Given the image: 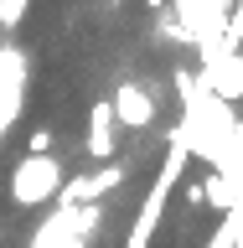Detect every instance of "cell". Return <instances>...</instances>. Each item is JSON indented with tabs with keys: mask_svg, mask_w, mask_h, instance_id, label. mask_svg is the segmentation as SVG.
Masks as SVG:
<instances>
[{
	"mask_svg": "<svg viewBox=\"0 0 243 248\" xmlns=\"http://www.w3.org/2000/svg\"><path fill=\"white\" fill-rule=\"evenodd\" d=\"M186 160H192V119H181V129L171 135L166 160H161L150 191L140 202V217H135V228H130V238H124V248H150V238H155V228H161V217H166V202H171V191H176V181H181Z\"/></svg>",
	"mask_w": 243,
	"mask_h": 248,
	"instance_id": "cell-1",
	"label": "cell"
},
{
	"mask_svg": "<svg viewBox=\"0 0 243 248\" xmlns=\"http://www.w3.org/2000/svg\"><path fill=\"white\" fill-rule=\"evenodd\" d=\"M202 93H212L217 104H228V108L238 104V98H243V52H238V57H228V62H223V67L212 73V83H207Z\"/></svg>",
	"mask_w": 243,
	"mask_h": 248,
	"instance_id": "cell-6",
	"label": "cell"
},
{
	"mask_svg": "<svg viewBox=\"0 0 243 248\" xmlns=\"http://www.w3.org/2000/svg\"><path fill=\"white\" fill-rule=\"evenodd\" d=\"M109 108H114V124H124V129H150L155 124V93L140 78H124L109 98Z\"/></svg>",
	"mask_w": 243,
	"mask_h": 248,
	"instance_id": "cell-4",
	"label": "cell"
},
{
	"mask_svg": "<svg viewBox=\"0 0 243 248\" xmlns=\"http://www.w3.org/2000/svg\"><path fill=\"white\" fill-rule=\"evenodd\" d=\"M26 83H31L26 52L16 42H0V140L11 135V124L21 119V108H26Z\"/></svg>",
	"mask_w": 243,
	"mask_h": 248,
	"instance_id": "cell-3",
	"label": "cell"
},
{
	"mask_svg": "<svg viewBox=\"0 0 243 248\" xmlns=\"http://www.w3.org/2000/svg\"><path fill=\"white\" fill-rule=\"evenodd\" d=\"M26 11H31V0H0V31L11 36V31L26 21Z\"/></svg>",
	"mask_w": 243,
	"mask_h": 248,
	"instance_id": "cell-7",
	"label": "cell"
},
{
	"mask_svg": "<svg viewBox=\"0 0 243 248\" xmlns=\"http://www.w3.org/2000/svg\"><path fill=\"white\" fill-rule=\"evenodd\" d=\"M109 5H119V0H109Z\"/></svg>",
	"mask_w": 243,
	"mask_h": 248,
	"instance_id": "cell-12",
	"label": "cell"
},
{
	"mask_svg": "<svg viewBox=\"0 0 243 248\" xmlns=\"http://www.w3.org/2000/svg\"><path fill=\"white\" fill-rule=\"evenodd\" d=\"M233 145L243 150V119H233Z\"/></svg>",
	"mask_w": 243,
	"mask_h": 248,
	"instance_id": "cell-10",
	"label": "cell"
},
{
	"mask_svg": "<svg viewBox=\"0 0 243 248\" xmlns=\"http://www.w3.org/2000/svg\"><path fill=\"white\" fill-rule=\"evenodd\" d=\"M62 160L57 155H21L11 170V202L16 207H42V202H57L62 191Z\"/></svg>",
	"mask_w": 243,
	"mask_h": 248,
	"instance_id": "cell-2",
	"label": "cell"
},
{
	"mask_svg": "<svg viewBox=\"0 0 243 248\" xmlns=\"http://www.w3.org/2000/svg\"><path fill=\"white\" fill-rule=\"evenodd\" d=\"M26 155H52V129H31V140H26Z\"/></svg>",
	"mask_w": 243,
	"mask_h": 248,
	"instance_id": "cell-9",
	"label": "cell"
},
{
	"mask_svg": "<svg viewBox=\"0 0 243 248\" xmlns=\"http://www.w3.org/2000/svg\"><path fill=\"white\" fill-rule=\"evenodd\" d=\"M114 108H109V98H98V104L88 108V129H83V150H88V160H114Z\"/></svg>",
	"mask_w": 243,
	"mask_h": 248,
	"instance_id": "cell-5",
	"label": "cell"
},
{
	"mask_svg": "<svg viewBox=\"0 0 243 248\" xmlns=\"http://www.w3.org/2000/svg\"><path fill=\"white\" fill-rule=\"evenodd\" d=\"M166 5H171V0H145V11H155V16L166 11Z\"/></svg>",
	"mask_w": 243,
	"mask_h": 248,
	"instance_id": "cell-11",
	"label": "cell"
},
{
	"mask_svg": "<svg viewBox=\"0 0 243 248\" xmlns=\"http://www.w3.org/2000/svg\"><path fill=\"white\" fill-rule=\"evenodd\" d=\"M176 5V26L186 31V42H192V26H197V0H171Z\"/></svg>",
	"mask_w": 243,
	"mask_h": 248,
	"instance_id": "cell-8",
	"label": "cell"
}]
</instances>
